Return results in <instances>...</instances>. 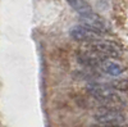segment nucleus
I'll use <instances>...</instances> for the list:
<instances>
[{"mask_svg": "<svg viewBox=\"0 0 128 127\" xmlns=\"http://www.w3.org/2000/svg\"><path fill=\"white\" fill-rule=\"evenodd\" d=\"M69 35L73 40L80 41V42H94V41H98L102 39V35L96 32V31L91 30L87 26H83V25H77L70 28L69 31Z\"/></svg>", "mask_w": 128, "mask_h": 127, "instance_id": "39448f33", "label": "nucleus"}, {"mask_svg": "<svg viewBox=\"0 0 128 127\" xmlns=\"http://www.w3.org/2000/svg\"><path fill=\"white\" fill-rule=\"evenodd\" d=\"M94 118L100 126L105 127H124L127 124L126 115L119 109L106 105L95 110Z\"/></svg>", "mask_w": 128, "mask_h": 127, "instance_id": "f03ea898", "label": "nucleus"}, {"mask_svg": "<svg viewBox=\"0 0 128 127\" xmlns=\"http://www.w3.org/2000/svg\"><path fill=\"white\" fill-rule=\"evenodd\" d=\"M87 90L92 98L101 101L106 107L116 108V107H120V105H123L126 103V100L122 95L116 90H114L109 86H102V85L94 83V85H90L87 87Z\"/></svg>", "mask_w": 128, "mask_h": 127, "instance_id": "f257e3e1", "label": "nucleus"}, {"mask_svg": "<svg viewBox=\"0 0 128 127\" xmlns=\"http://www.w3.org/2000/svg\"><path fill=\"white\" fill-rule=\"evenodd\" d=\"M80 19H81L83 26H87L91 30L96 31V32H99L101 35H104V34L110 31L109 23L106 22L102 17H100L99 14H96L94 12H91L88 14H84V16H80Z\"/></svg>", "mask_w": 128, "mask_h": 127, "instance_id": "423d86ee", "label": "nucleus"}, {"mask_svg": "<svg viewBox=\"0 0 128 127\" xmlns=\"http://www.w3.org/2000/svg\"><path fill=\"white\" fill-rule=\"evenodd\" d=\"M99 68L102 72H105L106 75L113 76V77L119 76V75H122V73L124 72V66L120 62H118L116 59H109V58L104 59L100 63Z\"/></svg>", "mask_w": 128, "mask_h": 127, "instance_id": "0eeeda50", "label": "nucleus"}, {"mask_svg": "<svg viewBox=\"0 0 128 127\" xmlns=\"http://www.w3.org/2000/svg\"><path fill=\"white\" fill-rule=\"evenodd\" d=\"M77 57H78V60L82 63L83 66L90 67V68H99L100 63L104 59H106L102 55H100L98 51H95L88 44L82 46L77 51Z\"/></svg>", "mask_w": 128, "mask_h": 127, "instance_id": "20e7f679", "label": "nucleus"}, {"mask_svg": "<svg viewBox=\"0 0 128 127\" xmlns=\"http://www.w3.org/2000/svg\"><path fill=\"white\" fill-rule=\"evenodd\" d=\"M110 87L116 91H127L128 90V78H115L112 81Z\"/></svg>", "mask_w": 128, "mask_h": 127, "instance_id": "1a4fd4ad", "label": "nucleus"}, {"mask_svg": "<svg viewBox=\"0 0 128 127\" xmlns=\"http://www.w3.org/2000/svg\"><path fill=\"white\" fill-rule=\"evenodd\" d=\"M88 45L98 51L100 55H102L104 58H113L116 59L122 55V48L115 44L113 41H108V40H98L94 42H88Z\"/></svg>", "mask_w": 128, "mask_h": 127, "instance_id": "7ed1b4c3", "label": "nucleus"}, {"mask_svg": "<svg viewBox=\"0 0 128 127\" xmlns=\"http://www.w3.org/2000/svg\"><path fill=\"white\" fill-rule=\"evenodd\" d=\"M67 2L80 16H84V14H88V13L92 12L91 5L86 2V0H67Z\"/></svg>", "mask_w": 128, "mask_h": 127, "instance_id": "6e6552de", "label": "nucleus"}]
</instances>
